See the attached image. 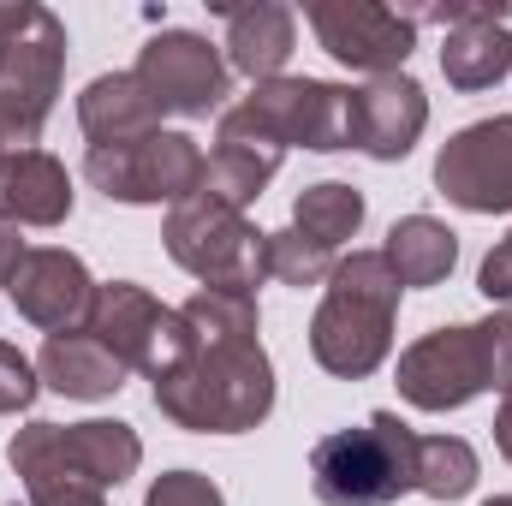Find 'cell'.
<instances>
[{"instance_id":"44dd1931","label":"cell","mask_w":512,"mask_h":506,"mask_svg":"<svg viewBox=\"0 0 512 506\" xmlns=\"http://www.w3.org/2000/svg\"><path fill=\"white\" fill-rule=\"evenodd\" d=\"M280 161H286V149H274V143H262V137L215 131V149H209V161H203V191H209L215 203H227V209L245 215L256 197H262V185L280 173Z\"/></svg>"},{"instance_id":"f546056e","label":"cell","mask_w":512,"mask_h":506,"mask_svg":"<svg viewBox=\"0 0 512 506\" xmlns=\"http://www.w3.org/2000/svg\"><path fill=\"white\" fill-rule=\"evenodd\" d=\"M477 292L489 298V304H501L512 310V233L495 245V251L483 256V274H477Z\"/></svg>"},{"instance_id":"4dcf8cb0","label":"cell","mask_w":512,"mask_h":506,"mask_svg":"<svg viewBox=\"0 0 512 506\" xmlns=\"http://www.w3.org/2000/svg\"><path fill=\"white\" fill-rule=\"evenodd\" d=\"M30 12H36L30 0H6V6H0V54H6V42H12V36L30 24Z\"/></svg>"},{"instance_id":"9c48e42d","label":"cell","mask_w":512,"mask_h":506,"mask_svg":"<svg viewBox=\"0 0 512 506\" xmlns=\"http://www.w3.org/2000/svg\"><path fill=\"white\" fill-rule=\"evenodd\" d=\"M304 18L340 66L370 72V78L399 72L417 48V24L393 6H376V0H310Z\"/></svg>"},{"instance_id":"5bb4252c","label":"cell","mask_w":512,"mask_h":506,"mask_svg":"<svg viewBox=\"0 0 512 506\" xmlns=\"http://www.w3.org/2000/svg\"><path fill=\"white\" fill-rule=\"evenodd\" d=\"M423 126H429V96L417 78L387 72L352 90V149H364L370 161H405Z\"/></svg>"},{"instance_id":"4316f807","label":"cell","mask_w":512,"mask_h":506,"mask_svg":"<svg viewBox=\"0 0 512 506\" xmlns=\"http://www.w3.org/2000/svg\"><path fill=\"white\" fill-rule=\"evenodd\" d=\"M36 387H42L36 364H30L18 346H6V340H0V417L30 411V405H36Z\"/></svg>"},{"instance_id":"5b68a950","label":"cell","mask_w":512,"mask_h":506,"mask_svg":"<svg viewBox=\"0 0 512 506\" xmlns=\"http://www.w3.org/2000/svg\"><path fill=\"white\" fill-rule=\"evenodd\" d=\"M161 239L185 274H197L203 286H221V292H256V280L268 274V233H256L239 209L215 203L209 191L185 197L167 215Z\"/></svg>"},{"instance_id":"603a6c76","label":"cell","mask_w":512,"mask_h":506,"mask_svg":"<svg viewBox=\"0 0 512 506\" xmlns=\"http://www.w3.org/2000/svg\"><path fill=\"white\" fill-rule=\"evenodd\" d=\"M358 227H364V191L346 185V179H322L292 203V233H304L328 251H340Z\"/></svg>"},{"instance_id":"7a4b0ae2","label":"cell","mask_w":512,"mask_h":506,"mask_svg":"<svg viewBox=\"0 0 512 506\" xmlns=\"http://www.w3.org/2000/svg\"><path fill=\"white\" fill-rule=\"evenodd\" d=\"M399 274L382 251H352L328 274V292L310 322V352L328 376L364 381L393 352V316H399Z\"/></svg>"},{"instance_id":"9a60e30c","label":"cell","mask_w":512,"mask_h":506,"mask_svg":"<svg viewBox=\"0 0 512 506\" xmlns=\"http://www.w3.org/2000/svg\"><path fill=\"white\" fill-rule=\"evenodd\" d=\"M126 370H149V358H155V346H161V328H167V304H155L143 286H131V280H108V286H96V310H90V322H84Z\"/></svg>"},{"instance_id":"4fadbf2b","label":"cell","mask_w":512,"mask_h":506,"mask_svg":"<svg viewBox=\"0 0 512 506\" xmlns=\"http://www.w3.org/2000/svg\"><path fill=\"white\" fill-rule=\"evenodd\" d=\"M6 459L24 477L30 506H108L102 477L72 453L66 423H30V429H18L12 447H6Z\"/></svg>"},{"instance_id":"484cf974","label":"cell","mask_w":512,"mask_h":506,"mask_svg":"<svg viewBox=\"0 0 512 506\" xmlns=\"http://www.w3.org/2000/svg\"><path fill=\"white\" fill-rule=\"evenodd\" d=\"M340 268V251H328V245H316V239H304V233H268V274L274 280H286V286H322L328 274Z\"/></svg>"},{"instance_id":"f1b7e54d","label":"cell","mask_w":512,"mask_h":506,"mask_svg":"<svg viewBox=\"0 0 512 506\" xmlns=\"http://www.w3.org/2000/svg\"><path fill=\"white\" fill-rule=\"evenodd\" d=\"M483 352H489V387H512V310H495L489 322H477Z\"/></svg>"},{"instance_id":"3957f363","label":"cell","mask_w":512,"mask_h":506,"mask_svg":"<svg viewBox=\"0 0 512 506\" xmlns=\"http://www.w3.org/2000/svg\"><path fill=\"white\" fill-rule=\"evenodd\" d=\"M423 435L393 411H370L358 429H334L310 447V489L322 506H393L417 489Z\"/></svg>"},{"instance_id":"30bf717a","label":"cell","mask_w":512,"mask_h":506,"mask_svg":"<svg viewBox=\"0 0 512 506\" xmlns=\"http://www.w3.org/2000/svg\"><path fill=\"white\" fill-rule=\"evenodd\" d=\"M489 387V352L477 328H435L399 352V393L417 411H459Z\"/></svg>"},{"instance_id":"52a82bcc","label":"cell","mask_w":512,"mask_h":506,"mask_svg":"<svg viewBox=\"0 0 512 506\" xmlns=\"http://www.w3.org/2000/svg\"><path fill=\"white\" fill-rule=\"evenodd\" d=\"M203 149L197 137L185 131H149V137H131V143H96L84 155V173L90 185L108 197V203H185L203 191Z\"/></svg>"},{"instance_id":"83f0119b","label":"cell","mask_w":512,"mask_h":506,"mask_svg":"<svg viewBox=\"0 0 512 506\" xmlns=\"http://www.w3.org/2000/svg\"><path fill=\"white\" fill-rule=\"evenodd\" d=\"M143 506H227V495L197 471H167V477H155Z\"/></svg>"},{"instance_id":"1f68e13d","label":"cell","mask_w":512,"mask_h":506,"mask_svg":"<svg viewBox=\"0 0 512 506\" xmlns=\"http://www.w3.org/2000/svg\"><path fill=\"white\" fill-rule=\"evenodd\" d=\"M18 256H24V239H18V227H12V221H0V286L12 280Z\"/></svg>"},{"instance_id":"7c38bea8","label":"cell","mask_w":512,"mask_h":506,"mask_svg":"<svg viewBox=\"0 0 512 506\" xmlns=\"http://www.w3.org/2000/svg\"><path fill=\"white\" fill-rule=\"evenodd\" d=\"M6 292H12V304H18V316L36 322L42 334H72V328H84L90 310H96V280H90V268L72 251H54V245L18 256Z\"/></svg>"},{"instance_id":"e0dca14e","label":"cell","mask_w":512,"mask_h":506,"mask_svg":"<svg viewBox=\"0 0 512 506\" xmlns=\"http://www.w3.org/2000/svg\"><path fill=\"white\" fill-rule=\"evenodd\" d=\"M215 12L227 18V66L245 72L256 84L280 78L292 42H298V18L292 6L280 0H256V6H233V0H215Z\"/></svg>"},{"instance_id":"8fae6325","label":"cell","mask_w":512,"mask_h":506,"mask_svg":"<svg viewBox=\"0 0 512 506\" xmlns=\"http://www.w3.org/2000/svg\"><path fill=\"white\" fill-rule=\"evenodd\" d=\"M435 185L447 203L471 215H507L512 209V114L465 126L435 155Z\"/></svg>"},{"instance_id":"7402d4cb","label":"cell","mask_w":512,"mask_h":506,"mask_svg":"<svg viewBox=\"0 0 512 506\" xmlns=\"http://www.w3.org/2000/svg\"><path fill=\"white\" fill-rule=\"evenodd\" d=\"M382 256L399 274V286H441L453 274V262H459V239L435 215H405V221H393Z\"/></svg>"},{"instance_id":"ac0fdd59","label":"cell","mask_w":512,"mask_h":506,"mask_svg":"<svg viewBox=\"0 0 512 506\" xmlns=\"http://www.w3.org/2000/svg\"><path fill=\"white\" fill-rule=\"evenodd\" d=\"M441 72H447V84H453V90H465V96L495 90V84L512 72L507 24H501L489 6L465 0V18H459V24L447 30V42H441Z\"/></svg>"},{"instance_id":"277c9868","label":"cell","mask_w":512,"mask_h":506,"mask_svg":"<svg viewBox=\"0 0 512 506\" xmlns=\"http://www.w3.org/2000/svg\"><path fill=\"white\" fill-rule=\"evenodd\" d=\"M221 131L262 137L274 149H352V90L328 78H268L221 114Z\"/></svg>"},{"instance_id":"ffe728a7","label":"cell","mask_w":512,"mask_h":506,"mask_svg":"<svg viewBox=\"0 0 512 506\" xmlns=\"http://www.w3.org/2000/svg\"><path fill=\"white\" fill-rule=\"evenodd\" d=\"M36 376L48 381L54 393H66V399H108V393L126 387L131 370L90 334V328H72V334H48V340H42Z\"/></svg>"},{"instance_id":"d6a6232c","label":"cell","mask_w":512,"mask_h":506,"mask_svg":"<svg viewBox=\"0 0 512 506\" xmlns=\"http://www.w3.org/2000/svg\"><path fill=\"white\" fill-rule=\"evenodd\" d=\"M495 447L507 453V465H512V387H507V399H501V411H495Z\"/></svg>"},{"instance_id":"d4e9b609","label":"cell","mask_w":512,"mask_h":506,"mask_svg":"<svg viewBox=\"0 0 512 506\" xmlns=\"http://www.w3.org/2000/svg\"><path fill=\"white\" fill-rule=\"evenodd\" d=\"M477 489V453L459 435H423L417 447V495L429 501H465Z\"/></svg>"},{"instance_id":"d6986e66","label":"cell","mask_w":512,"mask_h":506,"mask_svg":"<svg viewBox=\"0 0 512 506\" xmlns=\"http://www.w3.org/2000/svg\"><path fill=\"white\" fill-rule=\"evenodd\" d=\"M78 126L90 137V149L96 143H131V137L161 131V108H155V96L143 90L137 72H102L78 96Z\"/></svg>"},{"instance_id":"ba28073f","label":"cell","mask_w":512,"mask_h":506,"mask_svg":"<svg viewBox=\"0 0 512 506\" xmlns=\"http://www.w3.org/2000/svg\"><path fill=\"white\" fill-rule=\"evenodd\" d=\"M137 78L155 96V108L179 114V120H203V114H215L227 102V60L197 30H161V36H149L143 54H137Z\"/></svg>"},{"instance_id":"cb8c5ba5","label":"cell","mask_w":512,"mask_h":506,"mask_svg":"<svg viewBox=\"0 0 512 506\" xmlns=\"http://www.w3.org/2000/svg\"><path fill=\"white\" fill-rule=\"evenodd\" d=\"M66 441L72 453L102 477V489H120L131 471L143 465V441L131 423H108V417H90V423H66Z\"/></svg>"},{"instance_id":"6da1fadb","label":"cell","mask_w":512,"mask_h":506,"mask_svg":"<svg viewBox=\"0 0 512 506\" xmlns=\"http://www.w3.org/2000/svg\"><path fill=\"white\" fill-rule=\"evenodd\" d=\"M143 376L155 381V411L197 435H245L274 411V370L256 340V292L203 286L167 310L161 346Z\"/></svg>"},{"instance_id":"8992f818","label":"cell","mask_w":512,"mask_h":506,"mask_svg":"<svg viewBox=\"0 0 512 506\" xmlns=\"http://www.w3.org/2000/svg\"><path fill=\"white\" fill-rule=\"evenodd\" d=\"M60 72H66V24L48 6H36L30 24L0 54V155L36 149L60 96Z\"/></svg>"},{"instance_id":"2e32d148","label":"cell","mask_w":512,"mask_h":506,"mask_svg":"<svg viewBox=\"0 0 512 506\" xmlns=\"http://www.w3.org/2000/svg\"><path fill=\"white\" fill-rule=\"evenodd\" d=\"M72 215V179L48 149L0 155V221L12 227H60Z\"/></svg>"},{"instance_id":"836d02e7","label":"cell","mask_w":512,"mask_h":506,"mask_svg":"<svg viewBox=\"0 0 512 506\" xmlns=\"http://www.w3.org/2000/svg\"><path fill=\"white\" fill-rule=\"evenodd\" d=\"M483 506H512V495H495V501H483Z\"/></svg>"}]
</instances>
